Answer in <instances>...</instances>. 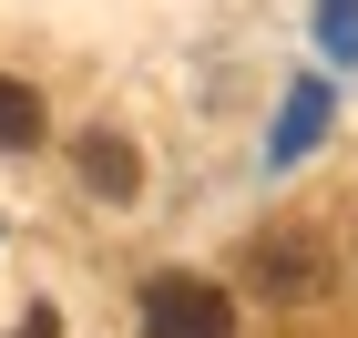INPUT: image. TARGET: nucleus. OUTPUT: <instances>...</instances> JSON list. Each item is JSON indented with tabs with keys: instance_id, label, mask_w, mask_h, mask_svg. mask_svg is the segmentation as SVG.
Returning a JSON list of instances; mask_svg holds the SVG:
<instances>
[{
	"instance_id": "f257e3e1",
	"label": "nucleus",
	"mask_w": 358,
	"mask_h": 338,
	"mask_svg": "<svg viewBox=\"0 0 358 338\" xmlns=\"http://www.w3.org/2000/svg\"><path fill=\"white\" fill-rule=\"evenodd\" d=\"M246 287L266 308H307V297H328V246L307 236V225H276L246 246Z\"/></svg>"
},
{
	"instance_id": "f03ea898",
	"label": "nucleus",
	"mask_w": 358,
	"mask_h": 338,
	"mask_svg": "<svg viewBox=\"0 0 358 338\" xmlns=\"http://www.w3.org/2000/svg\"><path fill=\"white\" fill-rule=\"evenodd\" d=\"M143 328L154 338H236V297L215 277H143Z\"/></svg>"
},
{
	"instance_id": "7ed1b4c3",
	"label": "nucleus",
	"mask_w": 358,
	"mask_h": 338,
	"mask_svg": "<svg viewBox=\"0 0 358 338\" xmlns=\"http://www.w3.org/2000/svg\"><path fill=\"white\" fill-rule=\"evenodd\" d=\"M317 134H328V83H297L287 103H276V134H266V164H297V154H317Z\"/></svg>"
},
{
	"instance_id": "20e7f679",
	"label": "nucleus",
	"mask_w": 358,
	"mask_h": 338,
	"mask_svg": "<svg viewBox=\"0 0 358 338\" xmlns=\"http://www.w3.org/2000/svg\"><path fill=\"white\" fill-rule=\"evenodd\" d=\"M72 164H83V185H92L103 205H123V195L143 185V164H134V143H123V134H83V143H72Z\"/></svg>"
},
{
	"instance_id": "39448f33",
	"label": "nucleus",
	"mask_w": 358,
	"mask_h": 338,
	"mask_svg": "<svg viewBox=\"0 0 358 338\" xmlns=\"http://www.w3.org/2000/svg\"><path fill=\"white\" fill-rule=\"evenodd\" d=\"M31 143H41V92L0 83V154H31Z\"/></svg>"
},
{
	"instance_id": "423d86ee",
	"label": "nucleus",
	"mask_w": 358,
	"mask_h": 338,
	"mask_svg": "<svg viewBox=\"0 0 358 338\" xmlns=\"http://www.w3.org/2000/svg\"><path fill=\"white\" fill-rule=\"evenodd\" d=\"M317 41L328 62H358V0H317Z\"/></svg>"
}]
</instances>
